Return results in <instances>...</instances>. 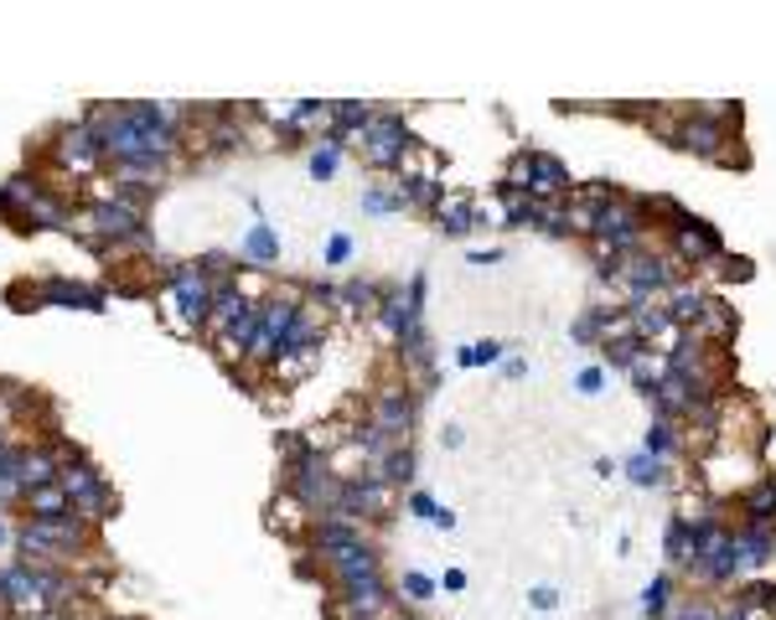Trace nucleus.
Returning <instances> with one entry per match:
<instances>
[{
  "mask_svg": "<svg viewBox=\"0 0 776 620\" xmlns=\"http://www.w3.org/2000/svg\"><path fill=\"white\" fill-rule=\"evenodd\" d=\"M621 310H606V306H590L585 315H580L575 326H570V342H580V347H596V342H606V331L617 326Z\"/></svg>",
  "mask_w": 776,
  "mask_h": 620,
  "instance_id": "a211bd4d",
  "label": "nucleus"
},
{
  "mask_svg": "<svg viewBox=\"0 0 776 620\" xmlns=\"http://www.w3.org/2000/svg\"><path fill=\"white\" fill-rule=\"evenodd\" d=\"M673 574H657L647 589H642V620H668V610H673Z\"/></svg>",
  "mask_w": 776,
  "mask_h": 620,
  "instance_id": "b1692460",
  "label": "nucleus"
},
{
  "mask_svg": "<svg viewBox=\"0 0 776 620\" xmlns=\"http://www.w3.org/2000/svg\"><path fill=\"white\" fill-rule=\"evenodd\" d=\"M342 620H379V616H373V610H358V605H347V610H342Z\"/></svg>",
  "mask_w": 776,
  "mask_h": 620,
  "instance_id": "37998d69",
  "label": "nucleus"
},
{
  "mask_svg": "<svg viewBox=\"0 0 776 620\" xmlns=\"http://www.w3.org/2000/svg\"><path fill=\"white\" fill-rule=\"evenodd\" d=\"M502 378H528V362H523V357H508V362H502Z\"/></svg>",
  "mask_w": 776,
  "mask_h": 620,
  "instance_id": "4c0bfd02",
  "label": "nucleus"
},
{
  "mask_svg": "<svg viewBox=\"0 0 776 620\" xmlns=\"http://www.w3.org/2000/svg\"><path fill=\"white\" fill-rule=\"evenodd\" d=\"M528 605H534V610H554V605H559V589H549V584H538L534 595H528Z\"/></svg>",
  "mask_w": 776,
  "mask_h": 620,
  "instance_id": "e433bc0d",
  "label": "nucleus"
},
{
  "mask_svg": "<svg viewBox=\"0 0 776 620\" xmlns=\"http://www.w3.org/2000/svg\"><path fill=\"white\" fill-rule=\"evenodd\" d=\"M16 476H21V486H26V497H32V491H41V486H58V461H52L47 450H21Z\"/></svg>",
  "mask_w": 776,
  "mask_h": 620,
  "instance_id": "4468645a",
  "label": "nucleus"
},
{
  "mask_svg": "<svg viewBox=\"0 0 776 620\" xmlns=\"http://www.w3.org/2000/svg\"><path fill=\"white\" fill-rule=\"evenodd\" d=\"M730 538H736V553L745 563V574L766 569L776 559V523H740V527H730Z\"/></svg>",
  "mask_w": 776,
  "mask_h": 620,
  "instance_id": "9b49d317",
  "label": "nucleus"
},
{
  "mask_svg": "<svg viewBox=\"0 0 776 620\" xmlns=\"http://www.w3.org/2000/svg\"><path fill=\"white\" fill-rule=\"evenodd\" d=\"M466 259H471V264H502V249H471Z\"/></svg>",
  "mask_w": 776,
  "mask_h": 620,
  "instance_id": "58836bf2",
  "label": "nucleus"
},
{
  "mask_svg": "<svg viewBox=\"0 0 776 620\" xmlns=\"http://www.w3.org/2000/svg\"><path fill=\"white\" fill-rule=\"evenodd\" d=\"M575 393H585V398L606 393V368H580L575 372Z\"/></svg>",
  "mask_w": 776,
  "mask_h": 620,
  "instance_id": "72a5a7b5",
  "label": "nucleus"
},
{
  "mask_svg": "<svg viewBox=\"0 0 776 620\" xmlns=\"http://www.w3.org/2000/svg\"><path fill=\"white\" fill-rule=\"evenodd\" d=\"M662 553H668V563H673V569H689V517H683V512H673V517H668Z\"/></svg>",
  "mask_w": 776,
  "mask_h": 620,
  "instance_id": "bb28decb",
  "label": "nucleus"
},
{
  "mask_svg": "<svg viewBox=\"0 0 776 620\" xmlns=\"http://www.w3.org/2000/svg\"><path fill=\"white\" fill-rule=\"evenodd\" d=\"M445 445L461 450V445H466V429H461V425H445Z\"/></svg>",
  "mask_w": 776,
  "mask_h": 620,
  "instance_id": "a19ab883",
  "label": "nucleus"
},
{
  "mask_svg": "<svg viewBox=\"0 0 776 620\" xmlns=\"http://www.w3.org/2000/svg\"><path fill=\"white\" fill-rule=\"evenodd\" d=\"M94 228L104 233V238H115V243H124V238H140V233H145V217H140V202L135 196H115V202H99V207H94Z\"/></svg>",
  "mask_w": 776,
  "mask_h": 620,
  "instance_id": "6e6552de",
  "label": "nucleus"
},
{
  "mask_svg": "<svg viewBox=\"0 0 776 620\" xmlns=\"http://www.w3.org/2000/svg\"><path fill=\"white\" fill-rule=\"evenodd\" d=\"M239 259H249V264H275L279 259V233L270 228V223H254L249 238L239 243Z\"/></svg>",
  "mask_w": 776,
  "mask_h": 620,
  "instance_id": "412c9836",
  "label": "nucleus"
},
{
  "mask_svg": "<svg viewBox=\"0 0 776 620\" xmlns=\"http://www.w3.org/2000/svg\"><path fill=\"white\" fill-rule=\"evenodd\" d=\"M41 300H47V306H83V310L104 306V295L94 290V285H73V279H47V285H41Z\"/></svg>",
  "mask_w": 776,
  "mask_h": 620,
  "instance_id": "dca6fc26",
  "label": "nucleus"
},
{
  "mask_svg": "<svg viewBox=\"0 0 776 620\" xmlns=\"http://www.w3.org/2000/svg\"><path fill=\"white\" fill-rule=\"evenodd\" d=\"M736 502H740V512H745V523H776V476L745 486Z\"/></svg>",
  "mask_w": 776,
  "mask_h": 620,
  "instance_id": "2eb2a0df",
  "label": "nucleus"
},
{
  "mask_svg": "<svg viewBox=\"0 0 776 620\" xmlns=\"http://www.w3.org/2000/svg\"><path fill=\"white\" fill-rule=\"evenodd\" d=\"M337 300H342L347 310H373V306H379V285H368V279L337 285Z\"/></svg>",
  "mask_w": 776,
  "mask_h": 620,
  "instance_id": "c756f323",
  "label": "nucleus"
},
{
  "mask_svg": "<svg viewBox=\"0 0 776 620\" xmlns=\"http://www.w3.org/2000/svg\"><path fill=\"white\" fill-rule=\"evenodd\" d=\"M435 527H440V533H451V527H456V512H451V506H440V517H435Z\"/></svg>",
  "mask_w": 776,
  "mask_h": 620,
  "instance_id": "79ce46f5",
  "label": "nucleus"
},
{
  "mask_svg": "<svg viewBox=\"0 0 776 620\" xmlns=\"http://www.w3.org/2000/svg\"><path fill=\"white\" fill-rule=\"evenodd\" d=\"M528 228L549 233V238H570V207H559V202H538L534 196V223Z\"/></svg>",
  "mask_w": 776,
  "mask_h": 620,
  "instance_id": "a878e982",
  "label": "nucleus"
},
{
  "mask_svg": "<svg viewBox=\"0 0 776 620\" xmlns=\"http://www.w3.org/2000/svg\"><path fill=\"white\" fill-rule=\"evenodd\" d=\"M79 533H83L79 517H58V523H37V517H32V523L21 527V548L37 553V559H52V553L79 548Z\"/></svg>",
  "mask_w": 776,
  "mask_h": 620,
  "instance_id": "0eeeda50",
  "label": "nucleus"
},
{
  "mask_svg": "<svg viewBox=\"0 0 776 620\" xmlns=\"http://www.w3.org/2000/svg\"><path fill=\"white\" fill-rule=\"evenodd\" d=\"M642 450H647V455H657V461H673V455H678L673 419H653V425H647V434H642Z\"/></svg>",
  "mask_w": 776,
  "mask_h": 620,
  "instance_id": "393cba45",
  "label": "nucleus"
},
{
  "mask_svg": "<svg viewBox=\"0 0 776 620\" xmlns=\"http://www.w3.org/2000/svg\"><path fill=\"white\" fill-rule=\"evenodd\" d=\"M394 506V486H383L379 476L368 481H342V497H337V512L332 517H347V523H368V517H383Z\"/></svg>",
  "mask_w": 776,
  "mask_h": 620,
  "instance_id": "423d86ee",
  "label": "nucleus"
},
{
  "mask_svg": "<svg viewBox=\"0 0 776 620\" xmlns=\"http://www.w3.org/2000/svg\"><path fill=\"white\" fill-rule=\"evenodd\" d=\"M311 176H317V181H332V176H337V145H317V151H311Z\"/></svg>",
  "mask_w": 776,
  "mask_h": 620,
  "instance_id": "473e14b6",
  "label": "nucleus"
},
{
  "mask_svg": "<svg viewBox=\"0 0 776 620\" xmlns=\"http://www.w3.org/2000/svg\"><path fill=\"white\" fill-rule=\"evenodd\" d=\"M26 502H32V517H37V523H58V517H73V497H68L62 486H41V491H32Z\"/></svg>",
  "mask_w": 776,
  "mask_h": 620,
  "instance_id": "4be33fe9",
  "label": "nucleus"
},
{
  "mask_svg": "<svg viewBox=\"0 0 776 620\" xmlns=\"http://www.w3.org/2000/svg\"><path fill=\"white\" fill-rule=\"evenodd\" d=\"M730 119H740V104H694L683 109V135H678V151L699 155V160H725L730 151Z\"/></svg>",
  "mask_w": 776,
  "mask_h": 620,
  "instance_id": "f257e3e1",
  "label": "nucleus"
},
{
  "mask_svg": "<svg viewBox=\"0 0 776 620\" xmlns=\"http://www.w3.org/2000/svg\"><path fill=\"white\" fill-rule=\"evenodd\" d=\"M373 429H383L389 440H409V429H415V398L404 393V388H383L379 404H373Z\"/></svg>",
  "mask_w": 776,
  "mask_h": 620,
  "instance_id": "9d476101",
  "label": "nucleus"
},
{
  "mask_svg": "<svg viewBox=\"0 0 776 620\" xmlns=\"http://www.w3.org/2000/svg\"><path fill=\"white\" fill-rule=\"evenodd\" d=\"M358 145H362V160H368V166H379V171H398L419 140H415V130L404 124V115H373V124L358 135Z\"/></svg>",
  "mask_w": 776,
  "mask_h": 620,
  "instance_id": "7ed1b4c3",
  "label": "nucleus"
},
{
  "mask_svg": "<svg viewBox=\"0 0 776 620\" xmlns=\"http://www.w3.org/2000/svg\"><path fill=\"white\" fill-rule=\"evenodd\" d=\"M362 207L373 217H389V213H398V207H409V202H404L398 187H373V192H362Z\"/></svg>",
  "mask_w": 776,
  "mask_h": 620,
  "instance_id": "c85d7f7f",
  "label": "nucleus"
},
{
  "mask_svg": "<svg viewBox=\"0 0 776 620\" xmlns=\"http://www.w3.org/2000/svg\"><path fill=\"white\" fill-rule=\"evenodd\" d=\"M736 605L751 610V616H772L776 620V584L772 580H740Z\"/></svg>",
  "mask_w": 776,
  "mask_h": 620,
  "instance_id": "5701e85b",
  "label": "nucleus"
},
{
  "mask_svg": "<svg viewBox=\"0 0 776 620\" xmlns=\"http://www.w3.org/2000/svg\"><path fill=\"white\" fill-rule=\"evenodd\" d=\"M398 589H404V595H409V600H430V595H435V580H430V574H419V569H404V580H398Z\"/></svg>",
  "mask_w": 776,
  "mask_h": 620,
  "instance_id": "7c9ffc66",
  "label": "nucleus"
},
{
  "mask_svg": "<svg viewBox=\"0 0 776 620\" xmlns=\"http://www.w3.org/2000/svg\"><path fill=\"white\" fill-rule=\"evenodd\" d=\"M668 620H719V610L704 600V595H694V600L673 605V610H668Z\"/></svg>",
  "mask_w": 776,
  "mask_h": 620,
  "instance_id": "2f4dec72",
  "label": "nucleus"
},
{
  "mask_svg": "<svg viewBox=\"0 0 776 620\" xmlns=\"http://www.w3.org/2000/svg\"><path fill=\"white\" fill-rule=\"evenodd\" d=\"M621 470H626V481L642 486V491H653V486H668V461H657V455H647V450L626 455V461H621Z\"/></svg>",
  "mask_w": 776,
  "mask_h": 620,
  "instance_id": "aec40b11",
  "label": "nucleus"
},
{
  "mask_svg": "<svg viewBox=\"0 0 776 620\" xmlns=\"http://www.w3.org/2000/svg\"><path fill=\"white\" fill-rule=\"evenodd\" d=\"M445 589H451V595H461V589H466V574H461V569H445Z\"/></svg>",
  "mask_w": 776,
  "mask_h": 620,
  "instance_id": "ea45409f",
  "label": "nucleus"
},
{
  "mask_svg": "<svg viewBox=\"0 0 776 620\" xmlns=\"http://www.w3.org/2000/svg\"><path fill=\"white\" fill-rule=\"evenodd\" d=\"M415 470H419V461H415V450L409 445L389 450V455L373 465V476H379L383 486H415Z\"/></svg>",
  "mask_w": 776,
  "mask_h": 620,
  "instance_id": "6ab92c4d",
  "label": "nucleus"
},
{
  "mask_svg": "<svg viewBox=\"0 0 776 620\" xmlns=\"http://www.w3.org/2000/svg\"><path fill=\"white\" fill-rule=\"evenodd\" d=\"M502 362V342H466L456 351V368H492Z\"/></svg>",
  "mask_w": 776,
  "mask_h": 620,
  "instance_id": "cd10ccee",
  "label": "nucleus"
},
{
  "mask_svg": "<svg viewBox=\"0 0 776 620\" xmlns=\"http://www.w3.org/2000/svg\"><path fill=\"white\" fill-rule=\"evenodd\" d=\"M347 259H353V238H347V233H332V238H326V264H347Z\"/></svg>",
  "mask_w": 776,
  "mask_h": 620,
  "instance_id": "c9c22d12",
  "label": "nucleus"
},
{
  "mask_svg": "<svg viewBox=\"0 0 776 620\" xmlns=\"http://www.w3.org/2000/svg\"><path fill=\"white\" fill-rule=\"evenodd\" d=\"M508 187H517V192L538 196V202H559V196L575 192V176H570V166L559 160V155L549 151H523L513 160V171L502 176Z\"/></svg>",
  "mask_w": 776,
  "mask_h": 620,
  "instance_id": "f03ea898",
  "label": "nucleus"
},
{
  "mask_svg": "<svg viewBox=\"0 0 776 620\" xmlns=\"http://www.w3.org/2000/svg\"><path fill=\"white\" fill-rule=\"evenodd\" d=\"M694 331L704 336V342H730V336L740 331V315L715 295V300H709V310L699 315V326H694Z\"/></svg>",
  "mask_w": 776,
  "mask_h": 620,
  "instance_id": "f3484780",
  "label": "nucleus"
},
{
  "mask_svg": "<svg viewBox=\"0 0 776 620\" xmlns=\"http://www.w3.org/2000/svg\"><path fill=\"white\" fill-rule=\"evenodd\" d=\"M430 217H435V228L445 233V238H466V233L477 228V196L471 192H445Z\"/></svg>",
  "mask_w": 776,
  "mask_h": 620,
  "instance_id": "f8f14e48",
  "label": "nucleus"
},
{
  "mask_svg": "<svg viewBox=\"0 0 776 620\" xmlns=\"http://www.w3.org/2000/svg\"><path fill=\"white\" fill-rule=\"evenodd\" d=\"M321 559H326V569L337 574V584H353V580H368V574H379V548H373L368 538L342 542V548L321 553Z\"/></svg>",
  "mask_w": 776,
  "mask_h": 620,
  "instance_id": "1a4fd4ad",
  "label": "nucleus"
},
{
  "mask_svg": "<svg viewBox=\"0 0 776 620\" xmlns=\"http://www.w3.org/2000/svg\"><path fill=\"white\" fill-rule=\"evenodd\" d=\"M0 542H5V523H0Z\"/></svg>",
  "mask_w": 776,
  "mask_h": 620,
  "instance_id": "c03bdc74",
  "label": "nucleus"
},
{
  "mask_svg": "<svg viewBox=\"0 0 776 620\" xmlns=\"http://www.w3.org/2000/svg\"><path fill=\"white\" fill-rule=\"evenodd\" d=\"M166 274H171L166 295L181 310V326H207L213 321V300H218V279H207L202 264H171Z\"/></svg>",
  "mask_w": 776,
  "mask_h": 620,
  "instance_id": "20e7f679",
  "label": "nucleus"
},
{
  "mask_svg": "<svg viewBox=\"0 0 776 620\" xmlns=\"http://www.w3.org/2000/svg\"><path fill=\"white\" fill-rule=\"evenodd\" d=\"M709 300H715V290H704V285H694V279H678L673 290H668V300H662V310L673 315V326H699V315L709 310Z\"/></svg>",
  "mask_w": 776,
  "mask_h": 620,
  "instance_id": "ddd939ff",
  "label": "nucleus"
},
{
  "mask_svg": "<svg viewBox=\"0 0 776 620\" xmlns=\"http://www.w3.org/2000/svg\"><path fill=\"white\" fill-rule=\"evenodd\" d=\"M409 512H415V517H425V523H435V517H440V502L430 497V491H409Z\"/></svg>",
  "mask_w": 776,
  "mask_h": 620,
  "instance_id": "f704fd0d",
  "label": "nucleus"
},
{
  "mask_svg": "<svg viewBox=\"0 0 776 620\" xmlns=\"http://www.w3.org/2000/svg\"><path fill=\"white\" fill-rule=\"evenodd\" d=\"M62 491L73 497V512H83V517H104V512L115 506V497H109L104 476L88 461H68V465H62Z\"/></svg>",
  "mask_w": 776,
  "mask_h": 620,
  "instance_id": "39448f33",
  "label": "nucleus"
}]
</instances>
